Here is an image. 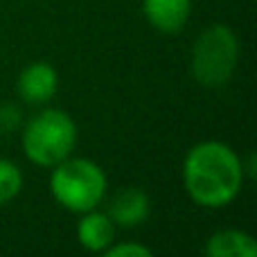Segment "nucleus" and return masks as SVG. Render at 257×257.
I'll use <instances>...</instances> for the list:
<instances>
[{
  "label": "nucleus",
  "instance_id": "obj_1",
  "mask_svg": "<svg viewBox=\"0 0 257 257\" xmlns=\"http://www.w3.org/2000/svg\"><path fill=\"white\" fill-rule=\"evenodd\" d=\"M246 181L244 160L221 140L196 142L183 160V185L196 205L219 210L239 196Z\"/></svg>",
  "mask_w": 257,
  "mask_h": 257
},
{
  "label": "nucleus",
  "instance_id": "obj_2",
  "mask_svg": "<svg viewBox=\"0 0 257 257\" xmlns=\"http://www.w3.org/2000/svg\"><path fill=\"white\" fill-rule=\"evenodd\" d=\"M50 169V194L63 210L81 214L106 201L108 181L95 160L68 156Z\"/></svg>",
  "mask_w": 257,
  "mask_h": 257
},
{
  "label": "nucleus",
  "instance_id": "obj_3",
  "mask_svg": "<svg viewBox=\"0 0 257 257\" xmlns=\"http://www.w3.org/2000/svg\"><path fill=\"white\" fill-rule=\"evenodd\" d=\"M79 140L77 122L61 108H43L27 120L21 131L27 160L39 167H54L72 156Z\"/></svg>",
  "mask_w": 257,
  "mask_h": 257
},
{
  "label": "nucleus",
  "instance_id": "obj_4",
  "mask_svg": "<svg viewBox=\"0 0 257 257\" xmlns=\"http://www.w3.org/2000/svg\"><path fill=\"white\" fill-rule=\"evenodd\" d=\"M241 45L232 27L223 23L205 27L192 48V77L205 88H221L239 66Z\"/></svg>",
  "mask_w": 257,
  "mask_h": 257
},
{
  "label": "nucleus",
  "instance_id": "obj_5",
  "mask_svg": "<svg viewBox=\"0 0 257 257\" xmlns=\"http://www.w3.org/2000/svg\"><path fill=\"white\" fill-rule=\"evenodd\" d=\"M59 90V72L52 63L34 61L21 70L16 93L27 104H48Z\"/></svg>",
  "mask_w": 257,
  "mask_h": 257
},
{
  "label": "nucleus",
  "instance_id": "obj_6",
  "mask_svg": "<svg viewBox=\"0 0 257 257\" xmlns=\"http://www.w3.org/2000/svg\"><path fill=\"white\" fill-rule=\"evenodd\" d=\"M106 214L117 228H138L149 219L151 199L142 187L126 185L108 199Z\"/></svg>",
  "mask_w": 257,
  "mask_h": 257
},
{
  "label": "nucleus",
  "instance_id": "obj_7",
  "mask_svg": "<svg viewBox=\"0 0 257 257\" xmlns=\"http://www.w3.org/2000/svg\"><path fill=\"white\" fill-rule=\"evenodd\" d=\"M117 226L106 214V210L93 208L88 212H81V219L77 221V241L88 253H104L115 241Z\"/></svg>",
  "mask_w": 257,
  "mask_h": 257
},
{
  "label": "nucleus",
  "instance_id": "obj_8",
  "mask_svg": "<svg viewBox=\"0 0 257 257\" xmlns=\"http://www.w3.org/2000/svg\"><path fill=\"white\" fill-rule=\"evenodd\" d=\"M142 14L154 30L176 34L192 14V0H142Z\"/></svg>",
  "mask_w": 257,
  "mask_h": 257
},
{
  "label": "nucleus",
  "instance_id": "obj_9",
  "mask_svg": "<svg viewBox=\"0 0 257 257\" xmlns=\"http://www.w3.org/2000/svg\"><path fill=\"white\" fill-rule=\"evenodd\" d=\"M205 255L210 257H257V241L239 228H223L208 237Z\"/></svg>",
  "mask_w": 257,
  "mask_h": 257
},
{
  "label": "nucleus",
  "instance_id": "obj_10",
  "mask_svg": "<svg viewBox=\"0 0 257 257\" xmlns=\"http://www.w3.org/2000/svg\"><path fill=\"white\" fill-rule=\"evenodd\" d=\"M25 178L14 160L0 158V205H7L23 192Z\"/></svg>",
  "mask_w": 257,
  "mask_h": 257
},
{
  "label": "nucleus",
  "instance_id": "obj_11",
  "mask_svg": "<svg viewBox=\"0 0 257 257\" xmlns=\"http://www.w3.org/2000/svg\"><path fill=\"white\" fill-rule=\"evenodd\" d=\"M106 257H151L154 250L145 244H138V241H113L106 250Z\"/></svg>",
  "mask_w": 257,
  "mask_h": 257
},
{
  "label": "nucleus",
  "instance_id": "obj_12",
  "mask_svg": "<svg viewBox=\"0 0 257 257\" xmlns=\"http://www.w3.org/2000/svg\"><path fill=\"white\" fill-rule=\"evenodd\" d=\"M23 115H21V108L16 104H9L3 102L0 104V133H12L21 126Z\"/></svg>",
  "mask_w": 257,
  "mask_h": 257
}]
</instances>
